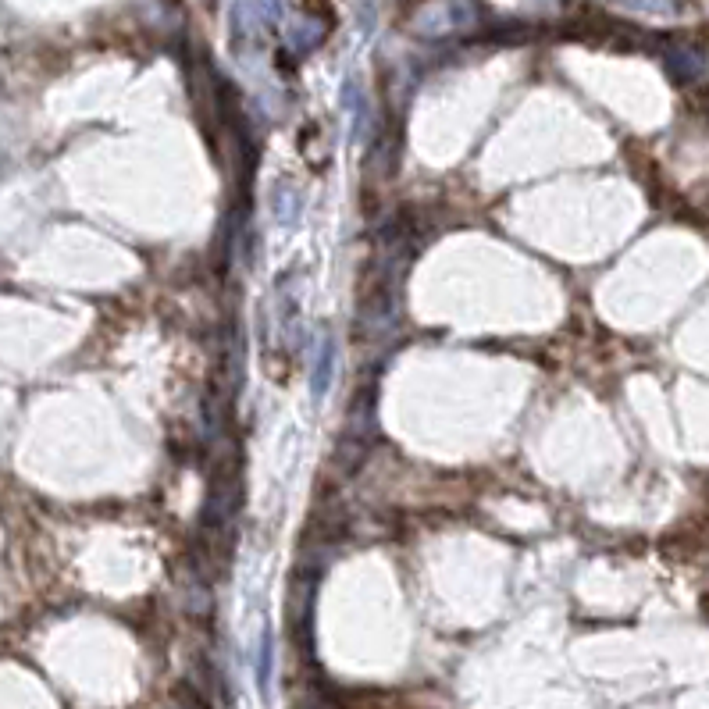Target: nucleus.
Here are the masks:
<instances>
[{
  "label": "nucleus",
  "instance_id": "f257e3e1",
  "mask_svg": "<svg viewBox=\"0 0 709 709\" xmlns=\"http://www.w3.org/2000/svg\"><path fill=\"white\" fill-rule=\"evenodd\" d=\"M677 72H681V79H699L702 72H706V61H702V54H695L692 47L677 50Z\"/></svg>",
  "mask_w": 709,
  "mask_h": 709
}]
</instances>
